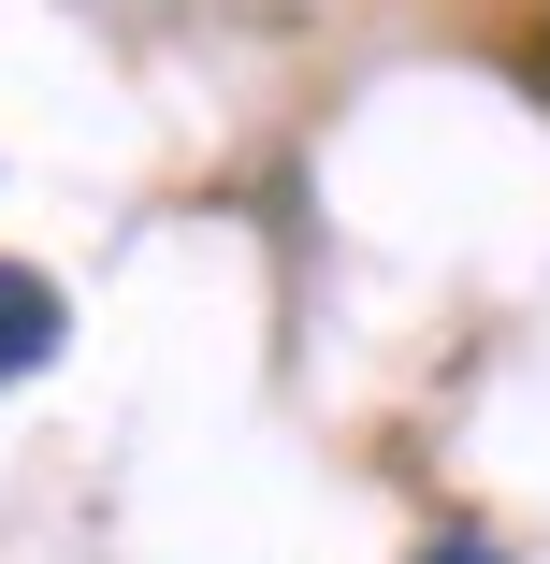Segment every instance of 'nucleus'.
Segmentation results:
<instances>
[{
  "instance_id": "nucleus-2",
  "label": "nucleus",
  "mask_w": 550,
  "mask_h": 564,
  "mask_svg": "<svg viewBox=\"0 0 550 564\" xmlns=\"http://www.w3.org/2000/svg\"><path fill=\"white\" fill-rule=\"evenodd\" d=\"M420 564H507V550H493V535H434Z\"/></svg>"
},
{
  "instance_id": "nucleus-1",
  "label": "nucleus",
  "mask_w": 550,
  "mask_h": 564,
  "mask_svg": "<svg viewBox=\"0 0 550 564\" xmlns=\"http://www.w3.org/2000/svg\"><path fill=\"white\" fill-rule=\"evenodd\" d=\"M44 362H58V290H44L30 261H0V391L44 377Z\"/></svg>"
}]
</instances>
